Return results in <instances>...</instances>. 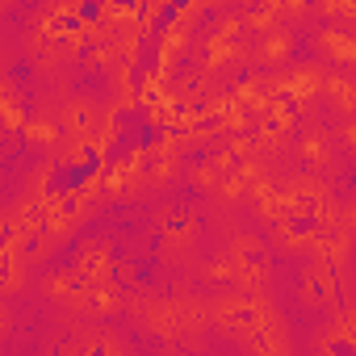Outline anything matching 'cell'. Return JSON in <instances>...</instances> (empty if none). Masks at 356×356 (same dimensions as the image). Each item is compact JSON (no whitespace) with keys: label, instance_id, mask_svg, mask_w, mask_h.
Masks as SVG:
<instances>
[{"label":"cell","instance_id":"3957f363","mask_svg":"<svg viewBox=\"0 0 356 356\" xmlns=\"http://www.w3.org/2000/svg\"><path fill=\"white\" fill-rule=\"evenodd\" d=\"M185 5H189V0H168V5H159V9L151 13V26H159V30L168 34V30H172V22L185 13Z\"/></svg>","mask_w":356,"mask_h":356},{"label":"cell","instance_id":"5b68a950","mask_svg":"<svg viewBox=\"0 0 356 356\" xmlns=\"http://www.w3.org/2000/svg\"><path fill=\"white\" fill-rule=\"evenodd\" d=\"M55 30H63V34H80L84 22H80L76 13H59V17H55Z\"/></svg>","mask_w":356,"mask_h":356},{"label":"cell","instance_id":"7a4b0ae2","mask_svg":"<svg viewBox=\"0 0 356 356\" xmlns=\"http://www.w3.org/2000/svg\"><path fill=\"white\" fill-rule=\"evenodd\" d=\"M97 176H101V147L97 143H84L76 163L51 168V176H47V197H76V193H84L97 181Z\"/></svg>","mask_w":356,"mask_h":356},{"label":"cell","instance_id":"277c9868","mask_svg":"<svg viewBox=\"0 0 356 356\" xmlns=\"http://www.w3.org/2000/svg\"><path fill=\"white\" fill-rule=\"evenodd\" d=\"M105 13H109V9H105V5H101V0H84V5H80V9H76V17H80V22H84V26H97V22H101V17H105Z\"/></svg>","mask_w":356,"mask_h":356},{"label":"cell","instance_id":"6da1fadb","mask_svg":"<svg viewBox=\"0 0 356 356\" xmlns=\"http://www.w3.org/2000/svg\"><path fill=\"white\" fill-rule=\"evenodd\" d=\"M147 118H151V113H147L143 105H126V109L113 113V134H109V147L101 151V176L126 168V163L138 155V126H143Z\"/></svg>","mask_w":356,"mask_h":356},{"label":"cell","instance_id":"52a82bcc","mask_svg":"<svg viewBox=\"0 0 356 356\" xmlns=\"http://www.w3.org/2000/svg\"><path fill=\"white\" fill-rule=\"evenodd\" d=\"M331 356H356L352 339H335V343H331Z\"/></svg>","mask_w":356,"mask_h":356},{"label":"cell","instance_id":"8992f818","mask_svg":"<svg viewBox=\"0 0 356 356\" xmlns=\"http://www.w3.org/2000/svg\"><path fill=\"white\" fill-rule=\"evenodd\" d=\"M289 231H293V235H310V231H318V218H314V214L293 218V222H289Z\"/></svg>","mask_w":356,"mask_h":356}]
</instances>
